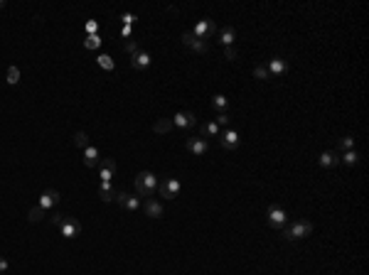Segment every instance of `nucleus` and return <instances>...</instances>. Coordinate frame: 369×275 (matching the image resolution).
<instances>
[{
    "instance_id": "c9c22d12",
    "label": "nucleus",
    "mask_w": 369,
    "mask_h": 275,
    "mask_svg": "<svg viewBox=\"0 0 369 275\" xmlns=\"http://www.w3.org/2000/svg\"><path fill=\"white\" fill-rule=\"evenodd\" d=\"M7 268H10L7 258H2V256H0V275H2V273H7Z\"/></svg>"
},
{
    "instance_id": "f8f14e48",
    "label": "nucleus",
    "mask_w": 369,
    "mask_h": 275,
    "mask_svg": "<svg viewBox=\"0 0 369 275\" xmlns=\"http://www.w3.org/2000/svg\"><path fill=\"white\" fill-rule=\"evenodd\" d=\"M219 145L224 147V150H236V147L241 145V138H239L236 131H221Z\"/></svg>"
},
{
    "instance_id": "f257e3e1",
    "label": "nucleus",
    "mask_w": 369,
    "mask_h": 275,
    "mask_svg": "<svg viewBox=\"0 0 369 275\" xmlns=\"http://www.w3.org/2000/svg\"><path fill=\"white\" fill-rule=\"evenodd\" d=\"M158 177L153 175V172H148V170H143V172H138V177H136V189H138V194L141 197H153L155 192H158Z\"/></svg>"
},
{
    "instance_id": "4c0bfd02",
    "label": "nucleus",
    "mask_w": 369,
    "mask_h": 275,
    "mask_svg": "<svg viewBox=\"0 0 369 275\" xmlns=\"http://www.w3.org/2000/svg\"><path fill=\"white\" fill-rule=\"evenodd\" d=\"M2 7H5V0H0V10H2Z\"/></svg>"
},
{
    "instance_id": "f3484780",
    "label": "nucleus",
    "mask_w": 369,
    "mask_h": 275,
    "mask_svg": "<svg viewBox=\"0 0 369 275\" xmlns=\"http://www.w3.org/2000/svg\"><path fill=\"white\" fill-rule=\"evenodd\" d=\"M143 209H146V214L150 216V219H162V214H165V209H162V204L158 202V199H146L143 202Z\"/></svg>"
},
{
    "instance_id": "0eeeda50",
    "label": "nucleus",
    "mask_w": 369,
    "mask_h": 275,
    "mask_svg": "<svg viewBox=\"0 0 369 275\" xmlns=\"http://www.w3.org/2000/svg\"><path fill=\"white\" fill-rule=\"evenodd\" d=\"M172 126H175V128H180V131H190V128H195V126H197V116H195V113H190V111H180V113H175V116H172Z\"/></svg>"
},
{
    "instance_id": "f704fd0d",
    "label": "nucleus",
    "mask_w": 369,
    "mask_h": 275,
    "mask_svg": "<svg viewBox=\"0 0 369 275\" xmlns=\"http://www.w3.org/2000/svg\"><path fill=\"white\" fill-rule=\"evenodd\" d=\"M126 49H128V52L133 54V52H138L141 47H138V42H133V40H131V42H126Z\"/></svg>"
},
{
    "instance_id": "2f4dec72",
    "label": "nucleus",
    "mask_w": 369,
    "mask_h": 275,
    "mask_svg": "<svg viewBox=\"0 0 369 275\" xmlns=\"http://www.w3.org/2000/svg\"><path fill=\"white\" fill-rule=\"evenodd\" d=\"M214 123H217V126H229V123H231V116H229V113H219V116H217V121H214Z\"/></svg>"
},
{
    "instance_id": "4be33fe9",
    "label": "nucleus",
    "mask_w": 369,
    "mask_h": 275,
    "mask_svg": "<svg viewBox=\"0 0 369 275\" xmlns=\"http://www.w3.org/2000/svg\"><path fill=\"white\" fill-rule=\"evenodd\" d=\"M340 162H345V165H357V162H360L357 150H347V152H342V155H340Z\"/></svg>"
},
{
    "instance_id": "20e7f679",
    "label": "nucleus",
    "mask_w": 369,
    "mask_h": 275,
    "mask_svg": "<svg viewBox=\"0 0 369 275\" xmlns=\"http://www.w3.org/2000/svg\"><path fill=\"white\" fill-rule=\"evenodd\" d=\"M158 192H160V197H162V199H175V197L182 192V184H180V180H177V177H167L165 182H160V184H158Z\"/></svg>"
},
{
    "instance_id": "4468645a",
    "label": "nucleus",
    "mask_w": 369,
    "mask_h": 275,
    "mask_svg": "<svg viewBox=\"0 0 369 275\" xmlns=\"http://www.w3.org/2000/svg\"><path fill=\"white\" fill-rule=\"evenodd\" d=\"M59 199H62V194L57 192V189H47V192H42V197H40V209H45V211H50L52 206L59 204Z\"/></svg>"
},
{
    "instance_id": "a878e982",
    "label": "nucleus",
    "mask_w": 369,
    "mask_h": 275,
    "mask_svg": "<svg viewBox=\"0 0 369 275\" xmlns=\"http://www.w3.org/2000/svg\"><path fill=\"white\" fill-rule=\"evenodd\" d=\"M84 47H86V49H99V47H101V37H99V35H89V37L84 40Z\"/></svg>"
},
{
    "instance_id": "e433bc0d",
    "label": "nucleus",
    "mask_w": 369,
    "mask_h": 275,
    "mask_svg": "<svg viewBox=\"0 0 369 275\" xmlns=\"http://www.w3.org/2000/svg\"><path fill=\"white\" fill-rule=\"evenodd\" d=\"M121 35H123V37H131V35H133V27H121Z\"/></svg>"
},
{
    "instance_id": "473e14b6",
    "label": "nucleus",
    "mask_w": 369,
    "mask_h": 275,
    "mask_svg": "<svg viewBox=\"0 0 369 275\" xmlns=\"http://www.w3.org/2000/svg\"><path fill=\"white\" fill-rule=\"evenodd\" d=\"M86 32H89V35H96V32H99V25H96L94 20H89V22H86Z\"/></svg>"
},
{
    "instance_id": "39448f33",
    "label": "nucleus",
    "mask_w": 369,
    "mask_h": 275,
    "mask_svg": "<svg viewBox=\"0 0 369 275\" xmlns=\"http://www.w3.org/2000/svg\"><path fill=\"white\" fill-rule=\"evenodd\" d=\"M59 226V233L64 236V238H76L79 233H81V224L72 219V216H62V221L57 224Z\"/></svg>"
},
{
    "instance_id": "7ed1b4c3",
    "label": "nucleus",
    "mask_w": 369,
    "mask_h": 275,
    "mask_svg": "<svg viewBox=\"0 0 369 275\" xmlns=\"http://www.w3.org/2000/svg\"><path fill=\"white\" fill-rule=\"evenodd\" d=\"M288 221H291V216H288V211H286L283 206H278V204L268 206V224H271L273 229L283 231V229L288 226Z\"/></svg>"
},
{
    "instance_id": "dca6fc26",
    "label": "nucleus",
    "mask_w": 369,
    "mask_h": 275,
    "mask_svg": "<svg viewBox=\"0 0 369 275\" xmlns=\"http://www.w3.org/2000/svg\"><path fill=\"white\" fill-rule=\"evenodd\" d=\"M217 42L224 45V47H234V42H236V30H234L231 25L221 27L219 32H217Z\"/></svg>"
},
{
    "instance_id": "9b49d317",
    "label": "nucleus",
    "mask_w": 369,
    "mask_h": 275,
    "mask_svg": "<svg viewBox=\"0 0 369 275\" xmlns=\"http://www.w3.org/2000/svg\"><path fill=\"white\" fill-rule=\"evenodd\" d=\"M99 177H101V182H111L116 177V160L113 157H106L99 162Z\"/></svg>"
},
{
    "instance_id": "f03ea898",
    "label": "nucleus",
    "mask_w": 369,
    "mask_h": 275,
    "mask_svg": "<svg viewBox=\"0 0 369 275\" xmlns=\"http://www.w3.org/2000/svg\"><path fill=\"white\" fill-rule=\"evenodd\" d=\"M310 233H313V224H310L308 219H298L288 229H283L286 241H300V238H308Z\"/></svg>"
},
{
    "instance_id": "bb28decb",
    "label": "nucleus",
    "mask_w": 369,
    "mask_h": 275,
    "mask_svg": "<svg viewBox=\"0 0 369 275\" xmlns=\"http://www.w3.org/2000/svg\"><path fill=\"white\" fill-rule=\"evenodd\" d=\"M254 79H259V81H268V79H271V74H268V69H266V67L256 64V67H254Z\"/></svg>"
},
{
    "instance_id": "5701e85b",
    "label": "nucleus",
    "mask_w": 369,
    "mask_h": 275,
    "mask_svg": "<svg viewBox=\"0 0 369 275\" xmlns=\"http://www.w3.org/2000/svg\"><path fill=\"white\" fill-rule=\"evenodd\" d=\"M74 145H76L79 150L89 147V136H86L84 131H76V133H74Z\"/></svg>"
},
{
    "instance_id": "b1692460",
    "label": "nucleus",
    "mask_w": 369,
    "mask_h": 275,
    "mask_svg": "<svg viewBox=\"0 0 369 275\" xmlns=\"http://www.w3.org/2000/svg\"><path fill=\"white\" fill-rule=\"evenodd\" d=\"M118 20L123 22V27H133V25L138 22V15H133V12H121Z\"/></svg>"
},
{
    "instance_id": "6e6552de",
    "label": "nucleus",
    "mask_w": 369,
    "mask_h": 275,
    "mask_svg": "<svg viewBox=\"0 0 369 275\" xmlns=\"http://www.w3.org/2000/svg\"><path fill=\"white\" fill-rule=\"evenodd\" d=\"M185 147H187L192 155H197V157L210 152V142H207V138H202V136H190L187 142H185Z\"/></svg>"
},
{
    "instance_id": "393cba45",
    "label": "nucleus",
    "mask_w": 369,
    "mask_h": 275,
    "mask_svg": "<svg viewBox=\"0 0 369 275\" xmlns=\"http://www.w3.org/2000/svg\"><path fill=\"white\" fill-rule=\"evenodd\" d=\"M5 79H7V84H10V86L20 84V69H17V67H10V69H7V74H5Z\"/></svg>"
},
{
    "instance_id": "72a5a7b5",
    "label": "nucleus",
    "mask_w": 369,
    "mask_h": 275,
    "mask_svg": "<svg viewBox=\"0 0 369 275\" xmlns=\"http://www.w3.org/2000/svg\"><path fill=\"white\" fill-rule=\"evenodd\" d=\"M224 57H226L229 62H234V59H236V49H234V47H226V49H224Z\"/></svg>"
},
{
    "instance_id": "ddd939ff",
    "label": "nucleus",
    "mask_w": 369,
    "mask_h": 275,
    "mask_svg": "<svg viewBox=\"0 0 369 275\" xmlns=\"http://www.w3.org/2000/svg\"><path fill=\"white\" fill-rule=\"evenodd\" d=\"M153 64V57L148 54L146 49H138V52H133L131 54V67L138 69V71H143V69H148Z\"/></svg>"
},
{
    "instance_id": "a211bd4d",
    "label": "nucleus",
    "mask_w": 369,
    "mask_h": 275,
    "mask_svg": "<svg viewBox=\"0 0 369 275\" xmlns=\"http://www.w3.org/2000/svg\"><path fill=\"white\" fill-rule=\"evenodd\" d=\"M99 162H101L99 147H94V145L84 147V165H86V167H99Z\"/></svg>"
},
{
    "instance_id": "cd10ccee",
    "label": "nucleus",
    "mask_w": 369,
    "mask_h": 275,
    "mask_svg": "<svg viewBox=\"0 0 369 275\" xmlns=\"http://www.w3.org/2000/svg\"><path fill=\"white\" fill-rule=\"evenodd\" d=\"M170 128H172V121H165V118H162V121H158V123L153 126V131H155V133H170Z\"/></svg>"
},
{
    "instance_id": "c85d7f7f",
    "label": "nucleus",
    "mask_w": 369,
    "mask_h": 275,
    "mask_svg": "<svg viewBox=\"0 0 369 275\" xmlns=\"http://www.w3.org/2000/svg\"><path fill=\"white\" fill-rule=\"evenodd\" d=\"M96 62H99V67L106 69V71H111V69H113V59H111L108 54H99V59H96Z\"/></svg>"
},
{
    "instance_id": "9d476101",
    "label": "nucleus",
    "mask_w": 369,
    "mask_h": 275,
    "mask_svg": "<svg viewBox=\"0 0 369 275\" xmlns=\"http://www.w3.org/2000/svg\"><path fill=\"white\" fill-rule=\"evenodd\" d=\"M182 45L185 47H190L192 52H197V54H207V49H210V45L207 42H202V40H197L192 32H185L182 35Z\"/></svg>"
},
{
    "instance_id": "aec40b11",
    "label": "nucleus",
    "mask_w": 369,
    "mask_h": 275,
    "mask_svg": "<svg viewBox=\"0 0 369 275\" xmlns=\"http://www.w3.org/2000/svg\"><path fill=\"white\" fill-rule=\"evenodd\" d=\"M200 136H202V138H212V136L219 138L221 136V128L214 123V121H210V123H205V126L200 128Z\"/></svg>"
},
{
    "instance_id": "1a4fd4ad",
    "label": "nucleus",
    "mask_w": 369,
    "mask_h": 275,
    "mask_svg": "<svg viewBox=\"0 0 369 275\" xmlns=\"http://www.w3.org/2000/svg\"><path fill=\"white\" fill-rule=\"evenodd\" d=\"M116 202L123 206L126 211H138L141 204H143L138 194H128V192H116Z\"/></svg>"
},
{
    "instance_id": "423d86ee",
    "label": "nucleus",
    "mask_w": 369,
    "mask_h": 275,
    "mask_svg": "<svg viewBox=\"0 0 369 275\" xmlns=\"http://www.w3.org/2000/svg\"><path fill=\"white\" fill-rule=\"evenodd\" d=\"M192 35H195L197 40L207 42L212 35H217V27H214V22H212V20H200V22L192 27Z\"/></svg>"
},
{
    "instance_id": "c756f323",
    "label": "nucleus",
    "mask_w": 369,
    "mask_h": 275,
    "mask_svg": "<svg viewBox=\"0 0 369 275\" xmlns=\"http://www.w3.org/2000/svg\"><path fill=\"white\" fill-rule=\"evenodd\" d=\"M340 147L347 152V150H355V138L352 136H345L342 140H340Z\"/></svg>"
},
{
    "instance_id": "412c9836",
    "label": "nucleus",
    "mask_w": 369,
    "mask_h": 275,
    "mask_svg": "<svg viewBox=\"0 0 369 275\" xmlns=\"http://www.w3.org/2000/svg\"><path fill=\"white\" fill-rule=\"evenodd\" d=\"M212 108H214V111H219V113H226V108H229V98H226V96H221V93L212 96Z\"/></svg>"
},
{
    "instance_id": "2eb2a0df",
    "label": "nucleus",
    "mask_w": 369,
    "mask_h": 275,
    "mask_svg": "<svg viewBox=\"0 0 369 275\" xmlns=\"http://www.w3.org/2000/svg\"><path fill=\"white\" fill-rule=\"evenodd\" d=\"M266 69H268L271 76H283V74H288V62L281 59V57H273V59H268Z\"/></svg>"
},
{
    "instance_id": "6ab92c4d",
    "label": "nucleus",
    "mask_w": 369,
    "mask_h": 275,
    "mask_svg": "<svg viewBox=\"0 0 369 275\" xmlns=\"http://www.w3.org/2000/svg\"><path fill=\"white\" fill-rule=\"evenodd\" d=\"M317 160H320V165H322L325 170H330V167H337V165H340V155H337V152H332V150H325Z\"/></svg>"
},
{
    "instance_id": "7c9ffc66",
    "label": "nucleus",
    "mask_w": 369,
    "mask_h": 275,
    "mask_svg": "<svg viewBox=\"0 0 369 275\" xmlns=\"http://www.w3.org/2000/svg\"><path fill=\"white\" fill-rule=\"evenodd\" d=\"M42 216H45V209H40V206H32V209H30V216H27V219H30V221H40Z\"/></svg>"
}]
</instances>
